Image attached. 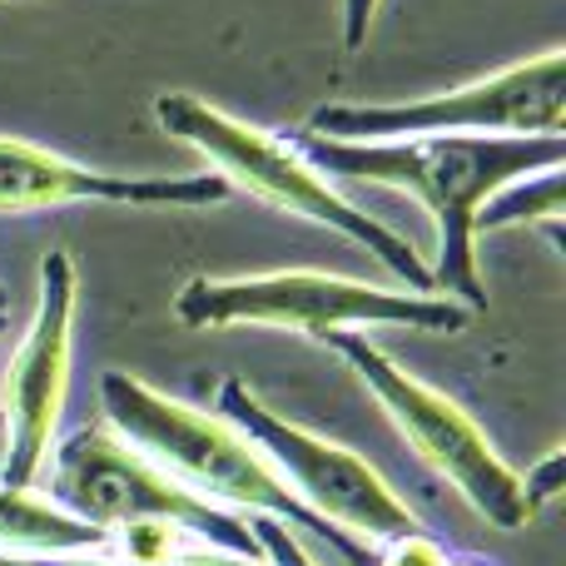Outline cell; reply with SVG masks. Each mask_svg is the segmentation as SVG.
Here are the masks:
<instances>
[{
    "label": "cell",
    "instance_id": "1",
    "mask_svg": "<svg viewBox=\"0 0 566 566\" xmlns=\"http://www.w3.org/2000/svg\"><path fill=\"white\" fill-rule=\"evenodd\" d=\"M293 149L323 179H363L418 199L438 224L432 293L488 308V289L478 274V209L502 185L537 169L566 165L562 135H438V139H318L293 135Z\"/></svg>",
    "mask_w": 566,
    "mask_h": 566
},
{
    "label": "cell",
    "instance_id": "2",
    "mask_svg": "<svg viewBox=\"0 0 566 566\" xmlns=\"http://www.w3.org/2000/svg\"><path fill=\"white\" fill-rule=\"evenodd\" d=\"M99 412H105V428L115 438H125L139 458H149L165 478H175L195 497L214 502L234 517H279L289 527L323 537L348 566H373V547H358L338 527L313 517L279 482L264 452L219 412L189 408V402L169 398V392L149 388L145 378L119 368L99 373Z\"/></svg>",
    "mask_w": 566,
    "mask_h": 566
},
{
    "label": "cell",
    "instance_id": "3",
    "mask_svg": "<svg viewBox=\"0 0 566 566\" xmlns=\"http://www.w3.org/2000/svg\"><path fill=\"white\" fill-rule=\"evenodd\" d=\"M155 119L165 135H175L179 145H195L199 155L209 159V169L229 185V195L244 189L249 199H264L269 209H283V214L303 219V224L333 229V234L353 239L358 249H368V254L378 259L382 269H392L412 293H432V274L418 249L402 234H392L388 224H378L368 209L343 199L338 189H333V179H323L318 169L293 149L289 135L244 125V119L224 115L219 105H209V99H199V95H185V90L159 95Z\"/></svg>",
    "mask_w": 566,
    "mask_h": 566
},
{
    "label": "cell",
    "instance_id": "4",
    "mask_svg": "<svg viewBox=\"0 0 566 566\" xmlns=\"http://www.w3.org/2000/svg\"><path fill=\"white\" fill-rule=\"evenodd\" d=\"M175 318L185 328H289L323 343L338 328H373V323L458 333L468 323V308L442 293L373 289L358 279L283 269V274L189 279L175 293Z\"/></svg>",
    "mask_w": 566,
    "mask_h": 566
},
{
    "label": "cell",
    "instance_id": "5",
    "mask_svg": "<svg viewBox=\"0 0 566 566\" xmlns=\"http://www.w3.org/2000/svg\"><path fill=\"white\" fill-rule=\"evenodd\" d=\"M323 343L358 373L363 388L378 398L388 422L402 432V442H408L432 472H442L478 517H488L492 527H507V532L527 527L532 507H527V497H522V472H512L507 462H502V452L488 442V432H482L458 402L442 398V392L428 388L422 378H412L402 363H392L388 353L363 338L358 328H338Z\"/></svg>",
    "mask_w": 566,
    "mask_h": 566
},
{
    "label": "cell",
    "instance_id": "6",
    "mask_svg": "<svg viewBox=\"0 0 566 566\" xmlns=\"http://www.w3.org/2000/svg\"><path fill=\"white\" fill-rule=\"evenodd\" d=\"M566 50H542L502 75L392 105H323L303 135L318 139H438V135H562Z\"/></svg>",
    "mask_w": 566,
    "mask_h": 566
},
{
    "label": "cell",
    "instance_id": "7",
    "mask_svg": "<svg viewBox=\"0 0 566 566\" xmlns=\"http://www.w3.org/2000/svg\"><path fill=\"white\" fill-rule=\"evenodd\" d=\"M40 492L50 502H60L70 517L90 522L99 532L119 527V522H135V517H165V522L189 527L209 547L239 552V557H264L249 517H234V512L179 488L149 458H139L125 438H115L105 422H90V428L70 432V438H55Z\"/></svg>",
    "mask_w": 566,
    "mask_h": 566
},
{
    "label": "cell",
    "instance_id": "8",
    "mask_svg": "<svg viewBox=\"0 0 566 566\" xmlns=\"http://www.w3.org/2000/svg\"><path fill=\"white\" fill-rule=\"evenodd\" d=\"M219 418L234 422L264 462L279 472V482L328 527H338L343 537H353L358 547H378V542L412 532L418 517L412 507L358 458V452L338 448V442L318 438V432L298 428V422L269 412L264 402L249 392V382L224 378L219 388Z\"/></svg>",
    "mask_w": 566,
    "mask_h": 566
},
{
    "label": "cell",
    "instance_id": "9",
    "mask_svg": "<svg viewBox=\"0 0 566 566\" xmlns=\"http://www.w3.org/2000/svg\"><path fill=\"white\" fill-rule=\"evenodd\" d=\"M80 274L65 249L40 259V298L0 388V482L40 488L70 392Z\"/></svg>",
    "mask_w": 566,
    "mask_h": 566
},
{
    "label": "cell",
    "instance_id": "10",
    "mask_svg": "<svg viewBox=\"0 0 566 566\" xmlns=\"http://www.w3.org/2000/svg\"><path fill=\"white\" fill-rule=\"evenodd\" d=\"M229 199V185L219 175H189V179H129L105 175V169L75 165L45 145L0 135V209L6 214H35V209L60 205H139V209H199Z\"/></svg>",
    "mask_w": 566,
    "mask_h": 566
},
{
    "label": "cell",
    "instance_id": "11",
    "mask_svg": "<svg viewBox=\"0 0 566 566\" xmlns=\"http://www.w3.org/2000/svg\"><path fill=\"white\" fill-rule=\"evenodd\" d=\"M0 552L25 557V562L105 552V532L70 517L40 488H10V482H0Z\"/></svg>",
    "mask_w": 566,
    "mask_h": 566
},
{
    "label": "cell",
    "instance_id": "12",
    "mask_svg": "<svg viewBox=\"0 0 566 566\" xmlns=\"http://www.w3.org/2000/svg\"><path fill=\"white\" fill-rule=\"evenodd\" d=\"M566 214V175L557 169H537L512 185H502L488 205L478 209V234L488 229H512V224H562Z\"/></svg>",
    "mask_w": 566,
    "mask_h": 566
},
{
    "label": "cell",
    "instance_id": "13",
    "mask_svg": "<svg viewBox=\"0 0 566 566\" xmlns=\"http://www.w3.org/2000/svg\"><path fill=\"white\" fill-rule=\"evenodd\" d=\"M195 532L165 517H135L105 532V557L119 566H175L195 547Z\"/></svg>",
    "mask_w": 566,
    "mask_h": 566
},
{
    "label": "cell",
    "instance_id": "14",
    "mask_svg": "<svg viewBox=\"0 0 566 566\" xmlns=\"http://www.w3.org/2000/svg\"><path fill=\"white\" fill-rule=\"evenodd\" d=\"M448 562H452L448 547L422 527L398 532V537H388V542L373 547V566H448Z\"/></svg>",
    "mask_w": 566,
    "mask_h": 566
},
{
    "label": "cell",
    "instance_id": "15",
    "mask_svg": "<svg viewBox=\"0 0 566 566\" xmlns=\"http://www.w3.org/2000/svg\"><path fill=\"white\" fill-rule=\"evenodd\" d=\"M249 527H254V542H259V552H264L269 566H318V557L303 547L298 527H289V522H279V517H249Z\"/></svg>",
    "mask_w": 566,
    "mask_h": 566
},
{
    "label": "cell",
    "instance_id": "16",
    "mask_svg": "<svg viewBox=\"0 0 566 566\" xmlns=\"http://www.w3.org/2000/svg\"><path fill=\"white\" fill-rule=\"evenodd\" d=\"M562 482H566V452H547V458L537 462V468L522 478V497H527V507H532V517H537L547 502H557L562 497Z\"/></svg>",
    "mask_w": 566,
    "mask_h": 566
},
{
    "label": "cell",
    "instance_id": "17",
    "mask_svg": "<svg viewBox=\"0 0 566 566\" xmlns=\"http://www.w3.org/2000/svg\"><path fill=\"white\" fill-rule=\"evenodd\" d=\"M378 6L382 0H343V45L348 50L368 45V30H373V20H378Z\"/></svg>",
    "mask_w": 566,
    "mask_h": 566
},
{
    "label": "cell",
    "instance_id": "18",
    "mask_svg": "<svg viewBox=\"0 0 566 566\" xmlns=\"http://www.w3.org/2000/svg\"><path fill=\"white\" fill-rule=\"evenodd\" d=\"M175 566H269L264 557H239V552H224V547H209V542H195Z\"/></svg>",
    "mask_w": 566,
    "mask_h": 566
},
{
    "label": "cell",
    "instance_id": "19",
    "mask_svg": "<svg viewBox=\"0 0 566 566\" xmlns=\"http://www.w3.org/2000/svg\"><path fill=\"white\" fill-rule=\"evenodd\" d=\"M35 566H119V562H109L105 552H75V557H50V562H35Z\"/></svg>",
    "mask_w": 566,
    "mask_h": 566
},
{
    "label": "cell",
    "instance_id": "20",
    "mask_svg": "<svg viewBox=\"0 0 566 566\" xmlns=\"http://www.w3.org/2000/svg\"><path fill=\"white\" fill-rule=\"evenodd\" d=\"M0 566H35V562H25V557H10V552H0Z\"/></svg>",
    "mask_w": 566,
    "mask_h": 566
},
{
    "label": "cell",
    "instance_id": "21",
    "mask_svg": "<svg viewBox=\"0 0 566 566\" xmlns=\"http://www.w3.org/2000/svg\"><path fill=\"white\" fill-rule=\"evenodd\" d=\"M448 566H488V562H448Z\"/></svg>",
    "mask_w": 566,
    "mask_h": 566
},
{
    "label": "cell",
    "instance_id": "22",
    "mask_svg": "<svg viewBox=\"0 0 566 566\" xmlns=\"http://www.w3.org/2000/svg\"><path fill=\"white\" fill-rule=\"evenodd\" d=\"M0 338H6V308H0Z\"/></svg>",
    "mask_w": 566,
    "mask_h": 566
},
{
    "label": "cell",
    "instance_id": "23",
    "mask_svg": "<svg viewBox=\"0 0 566 566\" xmlns=\"http://www.w3.org/2000/svg\"><path fill=\"white\" fill-rule=\"evenodd\" d=\"M0 308H6V289H0Z\"/></svg>",
    "mask_w": 566,
    "mask_h": 566
}]
</instances>
